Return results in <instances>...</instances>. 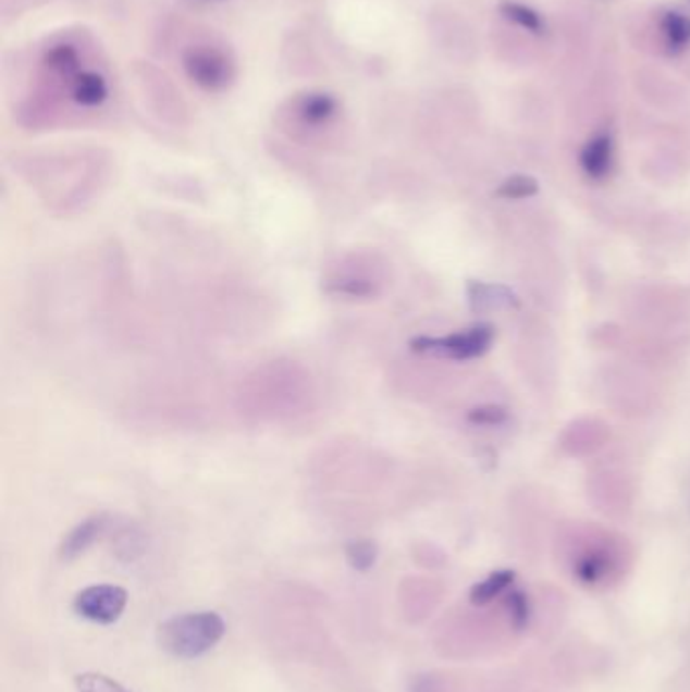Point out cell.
Segmentation results:
<instances>
[{
	"instance_id": "obj_1",
	"label": "cell",
	"mask_w": 690,
	"mask_h": 692,
	"mask_svg": "<svg viewBox=\"0 0 690 692\" xmlns=\"http://www.w3.org/2000/svg\"><path fill=\"white\" fill-rule=\"evenodd\" d=\"M225 635V620L215 611L178 614L159 626L160 648L181 660H193L215 648Z\"/></svg>"
},
{
	"instance_id": "obj_2",
	"label": "cell",
	"mask_w": 690,
	"mask_h": 692,
	"mask_svg": "<svg viewBox=\"0 0 690 692\" xmlns=\"http://www.w3.org/2000/svg\"><path fill=\"white\" fill-rule=\"evenodd\" d=\"M494 341V329L490 324H476L464 332L447 336H416L411 338V350L421 355H438L454 361H470L489 353Z\"/></svg>"
},
{
	"instance_id": "obj_3",
	"label": "cell",
	"mask_w": 690,
	"mask_h": 692,
	"mask_svg": "<svg viewBox=\"0 0 690 692\" xmlns=\"http://www.w3.org/2000/svg\"><path fill=\"white\" fill-rule=\"evenodd\" d=\"M128 606V592L120 585H89L75 595L73 609L84 620L110 626L122 618Z\"/></svg>"
},
{
	"instance_id": "obj_4",
	"label": "cell",
	"mask_w": 690,
	"mask_h": 692,
	"mask_svg": "<svg viewBox=\"0 0 690 692\" xmlns=\"http://www.w3.org/2000/svg\"><path fill=\"white\" fill-rule=\"evenodd\" d=\"M185 72L188 77L207 91L225 89L231 82V65L215 49L197 47L185 55Z\"/></svg>"
},
{
	"instance_id": "obj_5",
	"label": "cell",
	"mask_w": 690,
	"mask_h": 692,
	"mask_svg": "<svg viewBox=\"0 0 690 692\" xmlns=\"http://www.w3.org/2000/svg\"><path fill=\"white\" fill-rule=\"evenodd\" d=\"M106 529H108V515H94L89 519L82 520L63 536L59 545V557L63 561L77 559L100 539L101 534L106 533Z\"/></svg>"
},
{
	"instance_id": "obj_6",
	"label": "cell",
	"mask_w": 690,
	"mask_h": 692,
	"mask_svg": "<svg viewBox=\"0 0 690 692\" xmlns=\"http://www.w3.org/2000/svg\"><path fill=\"white\" fill-rule=\"evenodd\" d=\"M579 164L590 178H604L614 166V138L609 132H600L591 136L588 145L579 155Z\"/></svg>"
},
{
	"instance_id": "obj_7",
	"label": "cell",
	"mask_w": 690,
	"mask_h": 692,
	"mask_svg": "<svg viewBox=\"0 0 690 692\" xmlns=\"http://www.w3.org/2000/svg\"><path fill=\"white\" fill-rule=\"evenodd\" d=\"M324 289L332 296H346V298H373L379 294V280L367 274L343 272L334 274L324 282Z\"/></svg>"
},
{
	"instance_id": "obj_8",
	"label": "cell",
	"mask_w": 690,
	"mask_h": 692,
	"mask_svg": "<svg viewBox=\"0 0 690 692\" xmlns=\"http://www.w3.org/2000/svg\"><path fill=\"white\" fill-rule=\"evenodd\" d=\"M664 44L670 53H680L690 45V16L668 11L661 18Z\"/></svg>"
},
{
	"instance_id": "obj_9",
	"label": "cell",
	"mask_w": 690,
	"mask_h": 692,
	"mask_svg": "<svg viewBox=\"0 0 690 692\" xmlns=\"http://www.w3.org/2000/svg\"><path fill=\"white\" fill-rule=\"evenodd\" d=\"M72 96L79 106L94 108L108 98V84L98 73H79L73 79Z\"/></svg>"
},
{
	"instance_id": "obj_10",
	"label": "cell",
	"mask_w": 690,
	"mask_h": 692,
	"mask_svg": "<svg viewBox=\"0 0 690 692\" xmlns=\"http://www.w3.org/2000/svg\"><path fill=\"white\" fill-rule=\"evenodd\" d=\"M513 581H515V571H508V569L494 571L470 590V602L475 606H486L492 600L503 595L513 585Z\"/></svg>"
},
{
	"instance_id": "obj_11",
	"label": "cell",
	"mask_w": 690,
	"mask_h": 692,
	"mask_svg": "<svg viewBox=\"0 0 690 692\" xmlns=\"http://www.w3.org/2000/svg\"><path fill=\"white\" fill-rule=\"evenodd\" d=\"M612 561L604 551H590L576 563V577L586 585H597L609 576Z\"/></svg>"
},
{
	"instance_id": "obj_12",
	"label": "cell",
	"mask_w": 690,
	"mask_h": 692,
	"mask_svg": "<svg viewBox=\"0 0 690 692\" xmlns=\"http://www.w3.org/2000/svg\"><path fill=\"white\" fill-rule=\"evenodd\" d=\"M336 110H338V101L329 94H308L298 108L304 122L312 126L329 122L332 115L336 114Z\"/></svg>"
},
{
	"instance_id": "obj_13",
	"label": "cell",
	"mask_w": 690,
	"mask_h": 692,
	"mask_svg": "<svg viewBox=\"0 0 690 692\" xmlns=\"http://www.w3.org/2000/svg\"><path fill=\"white\" fill-rule=\"evenodd\" d=\"M498 9H501L504 18H508L510 23H515L518 27L531 30L534 35L545 33L543 16L539 15L537 11H532L531 7L520 4V2H515V0H504Z\"/></svg>"
},
{
	"instance_id": "obj_14",
	"label": "cell",
	"mask_w": 690,
	"mask_h": 692,
	"mask_svg": "<svg viewBox=\"0 0 690 692\" xmlns=\"http://www.w3.org/2000/svg\"><path fill=\"white\" fill-rule=\"evenodd\" d=\"M45 63H47V67H49L51 72L63 75V77H72V75H77L79 58H77L75 49L70 47V45H58V47H53V49L47 53Z\"/></svg>"
},
{
	"instance_id": "obj_15",
	"label": "cell",
	"mask_w": 690,
	"mask_h": 692,
	"mask_svg": "<svg viewBox=\"0 0 690 692\" xmlns=\"http://www.w3.org/2000/svg\"><path fill=\"white\" fill-rule=\"evenodd\" d=\"M377 555H379V548L373 541H353L346 547V561L357 571L373 569Z\"/></svg>"
},
{
	"instance_id": "obj_16",
	"label": "cell",
	"mask_w": 690,
	"mask_h": 692,
	"mask_svg": "<svg viewBox=\"0 0 690 692\" xmlns=\"http://www.w3.org/2000/svg\"><path fill=\"white\" fill-rule=\"evenodd\" d=\"M537 190H539V183L532 176L515 174V176L504 181L496 190V195L504 197V199H527V197L537 195Z\"/></svg>"
},
{
	"instance_id": "obj_17",
	"label": "cell",
	"mask_w": 690,
	"mask_h": 692,
	"mask_svg": "<svg viewBox=\"0 0 690 692\" xmlns=\"http://www.w3.org/2000/svg\"><path fill=\"white\" fill-rule=\"evenodd\" d=\"M75 687L79 692H130L114 678L106 677L100 672H84L75 677Z\"/></svg>"
},
{
	"instance_id": "obj_18",
	"label": "cell",
	"mask_w": 690,
	"mask_h": 692,
	"mask_svg": "<svg viewBox=\"0 0 690 692\" xmlns=\"http://www.w3.org/2000/svg\"><path fill=\"white\" fill-rule=\"evenodd\" d=\"M506 606H508V611H510L513 626H515L517 630H522V628L529 623V620H531V606H529L527 595L520 592L510 593L508 600H506Z\"/></svg>"
},
{
	"instance_id": "obj_19",
	"label": "cell",
	"mask_w": 690,
	"mask_h": 692,
	"mask_svg": "<svg viewBox=\"0 0 690 692\" xmlns=\"http://www.w3.org/2000/svg\"><path fill=\"white\" fill-rule=\"evenodd\" d=\"M468 421L475 425L494 428V425H501L506 421V411L501 405H480L468 413Z\"/></svg>"
}]
</instances>
